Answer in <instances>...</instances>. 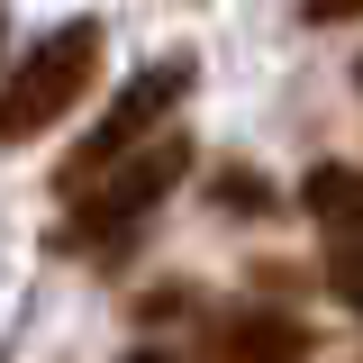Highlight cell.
Returning a JSON list of instances; mask_svg holds the SVG:
<instances>
[{
	"instance_id": "52a82bcc",
	"label": "cell",
	"mask_w": 363,
	"mask_h": 363,
	"mask_svg": "<svg viewBox=\"0 0 363 363\" xmlns=\"http://www.w3.org/2000/svg\"><path fill=\"white\" fill-rule=\"evenodd\" d=\"M209 200H218V209H245V218H255V209H272V182L236 164V173H218V182H209Z\"/></svg>"
},
{
	"instance_id": "7a4b0ae2",
	"label": "cell",
	"mask_w": 363,
	"mask_h": 363,
	"mask_svg": "<svg viewBox=\"0 0 363 363\" xmlns=\"http://www.w3.org/2000/svg\"><path fill=\"white\" fill-rule=\"evenodd\" d=\"M100 55H109V28L100 18H64V28H45L18 64H9V82H0V145H37L55 118H73L100 82Z\"/></svg>"
},
{
	"instance_id": "6da1fadb",
	"label": "cell",
	"mask_w": 363,
	"mask_h": 363,
	"mask_svg": "<svg viewBox=\"0 0 363 363\" xmlns=\"http://www.w3.org/2000/svg\"><path fill=\"white\" fill-rule=\"evenodd\" d=\"M191 173V136L182 128H155V136H136L128 155H109L100 173H82L64 200H73V218H64V245L73 255H118L136 236V218L173 191V182Z\"/></svg>"
},
{
	"instance_id": "277c9868",
	"label": "cell",
	"mask_w": 363,
	"mask_h": 363,
	"mask_svg": "<svg viewBox=\"0 0 363 363\" xmlns=\"http://www.w3.org/2000/svg\"><path fill=\"white\" fill-rule=\"evenodd\" d=\"M200 345H209V354H309L318 327H309V318H291V309L245 300V309H218V318H209Z\"/></svg>"
},
{
	"instance_id": "8992f818",
	"label": "cell",
	"mask_w": 363,
	"mask_h": 363,
	"mask_svg": "<svg viewBox=\"0 0 363 363\" xmlns=\"http://www.w3.org/2000/svg\"><path fill=\"white\" fill-rule=\"evenodd\" d=\"M327 291L345 309H363V236H327Z\"/></svg>"
},
{
	"instance_id": "9c48e42d",
	"label": "cell",
	"mask_w": 363,
	"mask_h": 363,
	"mask_svg": "<svg viewBox=\"0 0 363 363\" xmlns=\"http://www.w3.org/2000/svg\"><path fill=\"white\" fill-rule=\"evenodd\" d=\"M0 45H9V18H0Z\"/></svg>"
},
{
	"instance_id": "ba28073f",
	"label": "cell",
	"mask_w": 363,
	"mask_h": 363,
	"mask_svg": "<svg viewBox=\"0 0 363 363\" xmlns=\"http://www.w3.org/2000/svg\"><path fill=\"white\" fill-rule=\"evenodd\" d=\"M300 18H309V28H345V18H363V0H309Z\"/></svg>"
},
{
	"instance_id": "5b68a950",
	"label": "cell",
	"mask_w": 363,
	"mask_h": 363,
	"mask_svg": "<svg viewBox=\"0 0 363 363\" xmlns=\"http://www.w3.org/2000/svg\"><path fill=\"white\" fill-rule=\"evenodd\" d=\"M300 209L327 236H363V164H309L300 173Z\"/></svg>"
},
{
	"instance_id": "3957f363",
	"label": "cell",
	"mask_w": 363,
	"mask_h": 363,
	"mask_svg": "<svg viewBox=\"0 0 363 363\" xmlns=\"http://www.w3.org/2000/svg\"><path fill=\"white\" fill-rule=\"evenodd\" d=\"M191 73H200L191 55H164V64H145V73H136V82L118 91L109 109H100V128H91L82 145H73V164L55 173V191H73V182H82V173H100L109 155H128L136 136H155V128H164V118L182 109V91H191Z\"/></svg>"
},
{
	"instance_id": "30bf717a",
	"label": "cell",
	"mask_w": 363,
	"mask_h": 363,
	"mask_svg": "<svg viewBox=\"0 0 363 363\" xmlns=\"http://www.w3.org/2000/svg\"><path fill=\"white\" fill-rule=\"evenodd\" d=\"M354 82H363V64H354Z\"/></svg>"
}]
</instances>
